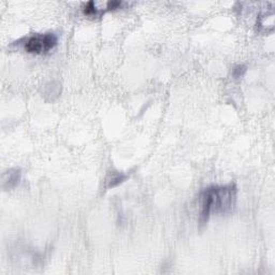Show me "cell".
Returning a JSON list of instances; mask_svg holds the SVG:
<instances>
[{
	"label": "cell",
	"mask_w": 275,
	"mask_h": 275,
	"mask_svg": "<svg viewBox=\"0 0 275 275\" xmlns=\"http://www.w3.org/2000/svg\"><path fill=\"white\" fill-rule=\"evenodd\" d=\"M235 186L230 184L226 186H212L201 193V210H200V223L208 222L211 215L225 214L233 208L235 201Z\"/></svg>",
	"instance_id": "6da1fadb"
},
{
	"label": "cell",
	"mask_w": 275,
	"mask_h": 275,
	"mask_svg": "<svg viewBox=\"0 0 275 275\" xmlns=\"http://www.w3.org/2000/svg\"><path fill=\"white\" fill-rule=\"evenodd\" d=\"M57 45V37L55 34H37L29 37L24 42V48L26 52L33 54L46 53Z\"/></svg>",
	"instance_id": "7a4b0ae2"
},
{
	"label": "cell",
	"mask_w": 275,
	"mask_h": 275,
	"mask_svg": "<svg viewBox=\"0 0 275 275\" xmlns=\"http://www.w3.org/2000/svg\"><path fill=\"white\" fill-rule=\"evenodd\" d=\"M21 180V171L17 169H12L2 174V187L4 189H12L18 185Z\"/></svg>",
	"instance_id": "3957f363"
},
{
	"label": "cell",
	"mask_w": 275,
	"mask_h": 275,
	"mask_svg": "<svg viewBox=\"0 0 275 275\" xmlns=\"http://www.w3.org/2000/svg\"><path fill=\"white\" fill-rule=\"evenodd\" d=\"M126 180V176L123 173H120L117 171H112L110 172L109 177L107 178V182H108V187L109 188H113V187L120 185L123 181Z\"/></svg>",
	"instance_id": "277c9868"
},
{
	"label": "cell",
	"mask_w": 275,
	"mask_h": 275,
	"mask_svg": "<svg viewBox=\"0 0 275 275\" xmlns=\"http://www.w3.org/2000/svg\"><path fill=\"white\" fill-rule=\"evenodd\" d=\"M246 71V67L245 66H243V65H239V66H236L234 69H233V77L235 79L237 78H241L243 74H244V72Z\"/></svg>",
	"instance_id": "5b68a950"
}]
</instances>
